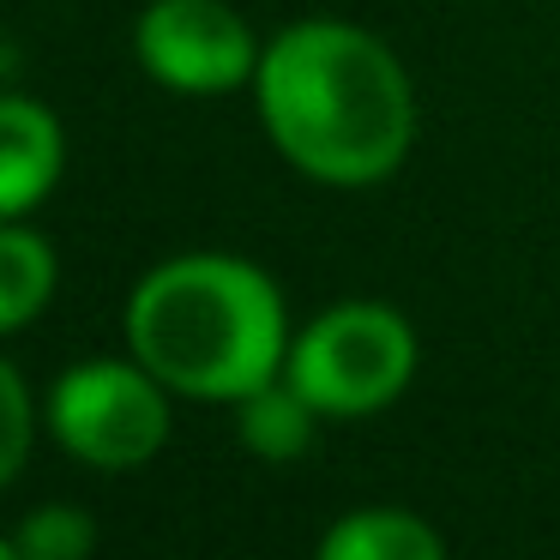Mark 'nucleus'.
Masks as SVG:
<instances>
[{"label":"nucleus","instance_id":"nucleus-8","mask_svg":"<svg viewBox=\"0 0 560 560\" xmlns=\"http://www.w3.org/2000/svg\"><path fill=\"white\" fill-rule=\"evenodd\" d=\"M55 283H61V259L49 235H37L25 218L0 223V338L25 331L55 302Z\"/></svg>","mask_w":560,"mask_h":560},{"label":"nucleus","instance_id":"nucleus-1","mask_svg":"<svg viewBox=\"0 0 560 560\" xmlns=\"http://www.w3.org/2000/svg\"><path fill=\"white\" fill-rule=\"evenodd\" d=\"M254 103L271 145L319 187H374L416 145L404 61L350 19H295L259 49Z\"/></svg>","mask_w":560,"mask_h":560},{"label":"nucleus","instance_id":"nucleus-7","mask_svg":"<svg viewBox=\"0 0 560 560\" xmlns=\"http://www.w3.org/2000/svg\"><path fill=\"white\" fill-rule=\"evenodd\" d=\"M319 555L326 560H440L446 555V536H440L422 512L355 506L319 536Z\"/></svg>","mask_w":560,"mask_h":560},{"label":"nucleus","instance_id":"nucleus-6","mask_svg":"<svg viewBox=\"0 0 560 560\" xmlns=\"http://www.w3.org/2000/svg\"><path fill=\"white\" fill-rule=\"evenodd\" d=\"M67 170V127L49 103L0 91V223L31 218Z\"/></svg>","mask_w":560,"mask_h":560},{"label":"nucleus","instance_id":"nucleus-5","mask_svg":"<svg viewBox=\"0 0 560 560\" xmlns=\"http://www.w3.org/2000/svg\"><path fill=\"white\" fill-rule=\"evenodd\" d=\"M133 55L182 97H230L259 73V37L230 0H151L133 25Z\"/></svg>","mask_w":560,"mask_h":560},{"label":"nucleus","instance_id":"nucleus-10","mask_svg":"<svg viewBox=\"0 0 560 560\" xmlns=\"http://www.w3.org/2000/svg\"><path fill=\"white\" fill-rule=\"evenodd\" d=\"M13 542H19L25 560H85L91 548H97V518H91L85 506L49 500V506H37L25 524H19Z\"/></svg>","mask_w":560,"mask_h":560},{"label":"nucleus","instance_id":"nucleus-9","mask_svg":"<svg viewBox=\"0 0 560 560\" xmlns=\"http://www.w3.org/2000/svg\"><path fill=\"white\" fill-rule=\"evenodd\" d=\"M314 428H319V410L283 374L266 380L259 392H247V398L235 404V434H242V446L254 452V458H266V464L302 458V452L314 446Z\"/></svg>","mask_w":560,"mask_h":560},{"label":"nucleus","instance_id":"nucleus-12","mask_svg":"<svg viewBox=\"0 0 560 560\" xmlns=\"http://www.w3.org/2000/svg\"><path fill=\"white\" fill-rule=\"evenodd\" d=\"M19 555V542H13V536H0V560H13Z\"/></svg>","mask_w":560,"mask_h":560},{"label":"nucleus","instance_id":"nucleus-4","mask_svg":"<svg viewBox=\"0 0 560 560\" xmlns=\"http://www.w3.org/2000/svg\"><path fill=\"white\" fill-rule=\"evenodd\" d=\"M43 422L91 470H145L170 440V386L139 355H85L49 386Z\"/></svg>","mask_w":560,"mask_h":560},{"label":"nucleus","instance_id":"nucleus-2","mask_svg":"<svg viewBox=\"0 0 560 560\" xmlns=\"http://www.w3.org/2000/svg\"><path fill=\"white\" fill-rule=\"evenodd\" d=\"M127 350L182 398L242 404L290 362L283 290L242 254H175L127 295Z\"/></svg>","mask_w":560,"mask_h":560},{"label":"nucleus","instance_id":"nucleus-11","mask_svg":"<svg viewBox=\"0 0 560 560\" xmlns=\"http://www.w3.org/2000/svg\"><path fill=\"white\" fill-rule=\"evenodd\" d=\"M37 440V410H31V386L19 380V368L0 355V488L13 482L31 458Z\"/></svg>","mask_w":560,"mask_h":560},{"label":"nucleus","instance_id":"nucleus-3","mask_svg":"<svg viewBox=\"0 0 560 560\" xmlns=\"http://www.w3.org/2000/svg\"><path fill=\"white\" fill-rule=\"evenodd\" d=\"M283 380L331 422L380 416L416 380V331L392 302H338L290 338Z\"/></svg>","mask_w":560,"mask_h":560}]
</instances>
